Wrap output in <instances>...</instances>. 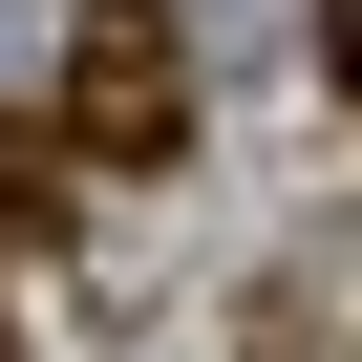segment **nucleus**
I'll return each instance as SVG.
<instances>
[{
    "instance_id": "nucleus-1",
    "label": "nucleus",
    "mask_w": 362,
    "mask_h": 362,
    "mask_svg": "<svg viewBox=\"0 0 362 362\" xmlns=\"http://www.w3.org/2000/svg\"><path fill=\"white\" fill-rule=\"evenodd\" d=\"M64 128H86L107 170H149L170 128H192V64H170V22H86V64H64Z\"/></svg>"
}]
</instances>
